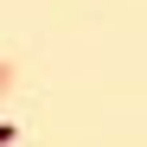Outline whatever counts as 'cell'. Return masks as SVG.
I'll use <instances>...</instances> for the list:
<instances>
[{
	"mask_svg": "<svg viewBox=\"0 0 147 147\" xmlns=\"http://www.w3.org/2000/svg\"><path fill=\"white\" fill-rule=\"evenodd\" d=\"M7 141H13V128H7V121H0V147H7Z\"/></svg>",
	"mask_w": 147,
	"mask_h": 147,
	"instance_id": "cell-1",
	"label": "cell"
}]
</instances>
